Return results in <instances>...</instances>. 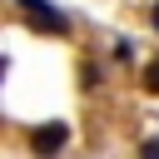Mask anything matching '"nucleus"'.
<instances>
[{
	"label": "nucleus",
	"instance_id": "nucleus-3",
	"mask_svg": "<svg viewBox=\"0 0 159 159\" xmlns=\"http://www.w3.org/2000/svg\"><path fill=\"white\" fill-rule=\"evenodd\" d=\"M144 89H149V94H159V60H149V65H144Z\"/></svg>",
	"mask_w": 159,
	"mask_h": 159
},
{
	"label": "nucleus",
	"instance_id": "nucleus-5",
	"mask_svg": "<svg viewBox=\"0 0 159 159\" xmlns=\"http://www.w3.org/2000/svg\"><path fill=\"white\" fill-rule=\"evenodd\" d=\"M154 30H159V5H154Z\"/></svg>",
	"mask_w": 159,
	"mask_h": 159
},
{
	"label": "nucleus",
	"instance_id": "nucleus-2",
	"mask_svg": "<svg viewBox=\"0 0 159 159\" xmlns=\"http://www.w3.org/2000/svg\"><path fill=\"white\" fill-rule=\"evenodd\" d=\"M65 144H70V129H65V124H40V129L30 134V149H35L40 159H55Z\"/></svg>",
	"mask_w": 159,
	"mask_h": 159
},
{
	"label": "nucleus",
	"instance_id": "nucleus-1",
	"mask_svg": "<svg viewBox=\"0 0 159 159\" xmlns=\"http://www.w3.org/2000/svg\"><path fill=\"white\" fill-rule=\"evenodd\" d=\"M20 15H25V25H35V30H45V35H65V30H70V20H65L50 0H20Z\"/></svg>",
	"mask_w": 159,
	"mask_h": 159
},
{
	"label": "nucleus",
	"instance_id": "nucleus-4",
	"mask_svg": "<svg viewBox=\"0 0 159 159\" xmlns=\"http://www.w3.org/2000/svg\"><path fill=\"white\" fill-rule=\"evenodd\" d=\"M139 159H159V139H144V149H139Z\"/></svg>",
	"mask_w": 159,
	"mask_h": 159
}]
</instances>
